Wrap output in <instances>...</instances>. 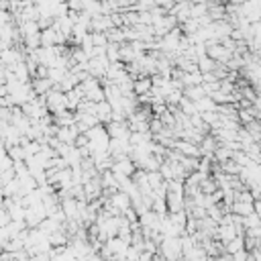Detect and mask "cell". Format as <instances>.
<instances>
[{
  "label": "cell",
  "mask_w": 261,
  "mask_h": 261,
  "mask_svg": "<svg viewBox=\"0 0 261 261\" xmlns=\"http://www.w3.org/2000/svg\"><path fill=\"white\" fill-rule=\"evenodd\" d=\"M49 80H45V78H41V80H37V82H33V88H35V92H47L49 90Z\"/></svg>",
  "instance_id": "cell-1"
},
{
  "label": "cell",
  "mask_w": 261,
  "mask_h": 261,
  "mask_svg": "<svg viewBox=\"0 0 261 261\" xmlns=\"http://www.w3.org/2000/svg\"><path fill=\"white\" fill-rule=\"evenodd\" d=\"M149 88H151L149 80H139V84H137V92H147Z\"/></svg>",
  "instance_id": "cell-2"
}]
</instances>
